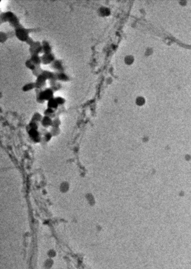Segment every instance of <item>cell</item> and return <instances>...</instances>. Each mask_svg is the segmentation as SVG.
<instances>
[{
	"label": "cell",
	"mask_w": 191,
	"mask_h": 269,
	"mask_svg": "<svg viewBox=\"0 0 191 269\" xmlns=\"http://www.w3.org/2000/svg\"><path fill=\"white\" fill-rule=\"evenodd\" d=\"M37 101L40 103H43L45 101H49L53 99L54 91L51 88L44 89H36Z\"/></svg>",
	"instance_id": "6da1fadb"
},
{
	"label": "cell",
	"mask_w": 191,
	"mask_h": 269,
	"mask_svg": "<svg viewBox=\"0 0 191 269\" xmlns=\"http://www.w3.org/2000/svg\"><path fill=\"white\" fill-rule=\"evenodd\" d=\"M1 20L3 22H8L12 27H14L15 29L21 25L18 17L11 12H6L1 14Z\"/></svg>",
	"instance_id": "7a4b0ae2"
},
{
	"label": "cell",
	"mask_w": 191,
	"mask_h": 269,
	"mask_svg": "<svg viewBox=\"0 0 191 269\" xmlns=\"http://www.w3.org/2000/svg\"><path fill=\"white\" fill-rule=\"evenodd\" d=\"M29 30L25 29L22 25L18 27L15 30V34L21 41L26 42L29 37Z\"/></svg>",
	"instance_id": "3957f363"
},
{
	"label": "cell",
	"mask_w": 191,
	"mask_h": 269,
	"mask_svg": "<svg viewBox=\"0 0 191 269\" xmlns=\"http://www.w3.org/2000/svg\"><path fill=\"white\" fill-rule=\"evenodd\" d=\"M30 52L31 55L33 54H39L42 52V44L39 42H34L32 45H30Z\"/></svg>",
	"instance_id": "277c9868"
},
{
	"label": "cell",
	"mask_w": 191,
	"mask_h": 269,
	"mask_svg": "<svg viewBox=\"0 0 191 269\" xmlns=\"http://www.w3.org/2000/svg\"><path fill=\"white\" fill-rule=\"evenodd\" d=\"M42 63L43 64H51L55 61V56L53 54H44L41 57Z\"/></svg>",
	"instance_id": "5b68a950"
},
{
	"label": "cell",
	"mask_w": 191,
	"mask_h": 269,
	"mask_svg": "<svg viewBox=\"0 0 191 269\" xmlns=\"http://www.w3.org/2000/svg\"><path fill=\"white\" fill-rule=\"evenodd\" d=\"M46 80H47L42 74L40 75L39 76H37V80L35 82V89H42L43 87L46 85Z\"/></svg>",
	"instance_id": "8992f818"
},
{
	"label": "cell",
	"mask_w": 191,
	"mask_h": 269,
	"mask_svg": "<svg viewBox=\"0 0 191 269\" xmlns=\"http://www.w3.org/2000/svg\"><path fill=\"white\" fill-rule=\"evenodd\" d=\"M51 67L52 69L56 70V72H64L63 65L61 60H56L51 64Z\"/></svg>",
	"instance_id": "52a82bcc"
},
{
	"label": "cell",
	"mask_w": 191,
	"mask_h": 269,
	"mask_svg": "<svg viewBox=\"0 0 191 269\" xmlns=\"http://www.w3.org/2000/svg\"><path fill=\"white\" fill-rule=\"evenodd\" d=\"M56 80H61L63 82H66L70 80L68 75L64 72H56L55 73Z\"/></svg>",
	"instance_id": "ba28073f"
},
{
	"label": "cell",
	"mask_w": 191,
	"mask_h": 269,
	"mask_svg": "<svg viewBox=\"0 0 191 269\" xmlns=\"http://www.w3.org/2000/svg\"><path fill=\"white\" fill-rule=\"evenodd\" d=\"M42 46L43 50L42 52H43L44 54L51 53L52 47L48 42L43 41L42 43Z\"/></svg>",
	"instance_id": "9c48e42d"
},
{
	"label": "cell",
	"mask_w": 191,
	"mask_h": 269,
	"mask_svg": "<svg viewBox=\"0 0 191 269\" xmlns=\"http://www.w3.org/2000/svg\"><path fill=\"white\" fill-rule=\"evenodd\" d=\"M30 60H31L36 66L40 65V64L42 63L41 58L38 54L31 55V58H30Z\"/></svg>",
	"instance_id": "30bf717a"
},
{
	"label": "cell",
	"mask_w": 191,
	"mask_h": 269,
	"mask_svg": "<svg viewBox=\"0 0 191 269\" xmlns=\"http://www.w3.org/2000/svg\"><path fill=\"white\" fill-rule=\"evenodd\" d=\"M58 105H58V103L56 102L55 98L51 99H49V101H48V103H47L48 108H51V109L54 110V109H56L58 108Z\"/></svg>",
	"instance_id": "8fae6325"
},
{
	"label": "cell",
	"mask_w": 191,
	"mask_h": 269,
	"mask_svg": "<svg viewBox=\"0 0 191 269\" xmlns=\"http://www.w3.org/2000/svg\"><path fill=\"white\" fill-rule=\"evenodd\" d=\"M33 89H35V82L29 83L25 85L22 87V90L24 92H27Z\"/></svg>",
	"instance_id": "7c38bea8"
},
{
	"label": "cell",
	"mask_w": 191,
	"mask_h": 269,
	"mask_svg": "<svg viewBox=\"0 0 191 269\" xmlns=\"http://www.w3.org/2000/svg\"><path fill=\"white\" fill-rule=\"evenodd\" d=\"M25 65H26L27 67L32 70V71L35 70V68H36V67H37L35 64H34L33 62H32L30 59L27 60V61H26V62H25Z\"/></svg>",
	"instance_id": "4fadbf2b"
},
{
	"label": "cell",
	"mask_w": 191,
	"mask_h": 269,
	"mask_svg": "<svg viewBox=\"0 0 191 269\" xmlns=\"http://www.w3.org/2000/svg\"><path fill=\"white\" fill-rule=\"evenodd\" d=\"M43 70L42 69L40 65L37 66L35 70H33V74H34L35 76L37 77V76H39L40 75H41V74H42V73L43 72Z\"/></svg>",
	"instance_id": "5bb4252c"
},
{
	"label": "cell",
	"mask_w": 191,
	"mask_h": 269,
	"mask_svg": "<svg viewBox=\"0 0 191 269\" xmlns=\"http://www.w3.org/2000/svg\"><path fill=\"white\" fill-rule=\"evenodd\" d=\"M55 99H56V101L58 103V105H62L65 102V99L63 98V97H56Z\"/></svg>",
	"instance_id": "9a60e30c"
},
{
	"label": "cell",
	"mask_w": 191,
	"mask_h": 269,
	"mask_svg": "<svg viewBox=\"0 0 191 269\" xmlns=\"http://www.w3.org/2000/svg\"><path fill=\"white\" fill-rule=\"evenodd\" d=\"M0 38H1V42L2 43H3V42L5 41L6 39H7V38H8L6 33H3V32H1Z\"/></svg>",
	"instance_id": "2e32d148"
},
{
	"label": "cell",
	"mask_w": 191,
	"mask_h": 269,
	"mask_svg": "<svg viewBox=\"0 0 191 269\" xmlns=\"http://www.w3.org/2000/svg\"><path fill=\"white\" fill-rule=\"evenodd\" d=\"M26 42H27V44H28L30 46V45H32V44L34 43V41H33L32 39H31V37H29L28 39L26 41Z\"/></svg>",
	"instance_id": "e0dca14e"
}]
</instances>
